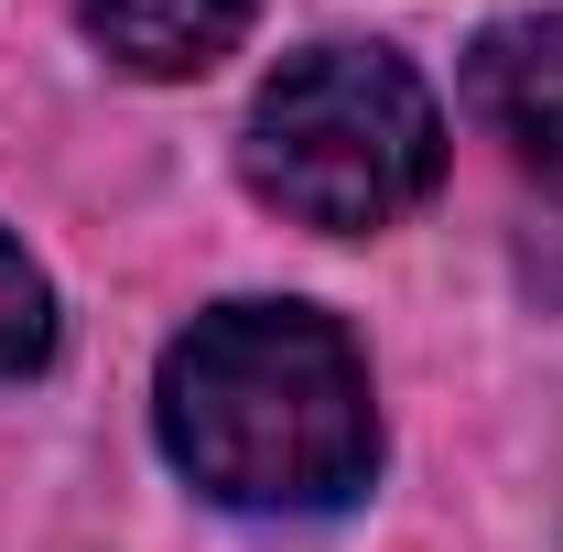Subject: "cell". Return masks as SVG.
Masks as SVG:
<instances>
[{"label": "cell", "instance_id": "cell-1", "mask_svg": "<svg viewBox=\"0 0 563 552\" xmlns=\"http://www.w3.org/2000/svg\"><path fill=\"white\" fill-rule=\"evenodd\" d=\"M163 455L217 509H347L379 466L368 368L314 303H217L163 346Z\"/></svg>", "mask_w": 563, "mask_h": 552}, {"label": "cell", "instance_id": "cell-2", "mask_svg": "<svg viewBox=\"0 0 563 552\" xmlns=\"http://www.w3.org/2000/svg\"><path fill=\"white\" fill-rule=\"evenodd\" d=\"M250 185L303 228H390L401 207L433 196L444 174V109L390 44H303L261 87L250 141H239Z\"/></svg>", "mask_w": 563, "mask_h": 552}, {"label": "cell", "instance_id": "cell-3", "mask_svg": "<svg viewBox=\"0 0 563 552\" xmlns=\"http://www.w3.org/2000/svg\"><path fill=\"white\" fill-rule=\"evenodd\" d=\"M466 98L509 141V163L542 174L563 196V11H509V22H488L477 55H466Z\"/></svg>", "mask_w": 563, "mask_h": 552}, {"label": "cell", "instance_id": "cell-4", "mask_svg": "<svg viewBox=\"0 0 563 552\" xmlns=\"http://www.w3.org/2000/svg\"><path fill=\"white\" fill-rule=\"evenodd\" d=\"M76 11L131 76H207L250 33V0H76Z\"/></svg>", "mask_w": 563, "mask_h": 552}, {"label": "cell", "instance_id": "cell-5", "mask_svg": "<svg viewBox=\"0 0 563 552\" xmlns=\"http://www.w3.org/2000/svg\"><path fill=\"white\" fill-rule=\"evenodd\" d=\"M44 346H55V292L44 272L0 239V379H22V368H44Z\"/></svg>", "mask_w": 563, "mask_h": 552}]
</instances>
